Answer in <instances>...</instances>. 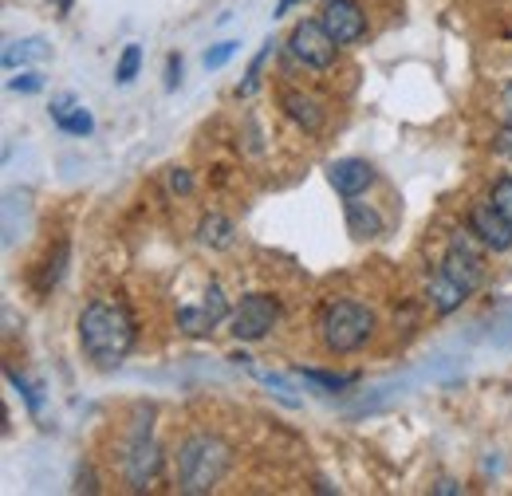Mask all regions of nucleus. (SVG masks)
Instances as JSON below:
<instances>
[{"mask_svg": "<svg viewBox=\"0 0 512 496\" xmlns=\"http://www.w3.org/2000/svg\"><path fill=\"white\" fill-rule=\"evenodd\" d=\"M138 339V323L127 304L95 300L79 315V343L95 367H119Z\"/></svg>", "mask_w": 512, "mask_h": 496, "instance_id": "f257e3e1", "label": "nucleus"}, {"mask_svg": "<svg viewBox=\"0 0 512 496\" xmlns=\"http://www.w3.org/2000/svg\"><path fill=\"white\" fill-rule=\"evenodd\" d=\"M481 276H485V256H481V248H473V241H469L465 233H453L446 256H442V264H438V272L430 276V288H426L434 311H438V315L457 311L473 292H477Z\"/></svg>", "mask_w": 512, "mask_h": 496, "instance_id": "f03ea898", "label": "nucleus"}, {"mask_svg": "<svg viewBox=\"0 0 512 496\" xmlns=\"http://www.w3.org/2000/svg\"><path fill=\"white\" fill-rule=\"evenodd\" d=\"M229 465H233V449L217 434H193L178 445V485H182V493H213L221 485V477L229 473Z\"/></svg>", "mask_w": 512, "mask_h": 496, "instance_id": "7ed1b4c3", "label": "nucleus"}, {"mask_svg": "<svg viewBox=\"0 0 512 496\" xmlns=\"http://www.w3.org/2000/svg\"><path fill=\"white\" fill-rule=\"evenodd\" d=\"M375 335V311L355 300H335L320 315V339L331 355H351Z\"/></svg>", "mask_w": 512, "mask_h": 496, "instance_id": "20e7f679", "label": "nucleus"}, {"mask_svg": "<svg viewBox=\"0 0 512 496\" xmlns=\"http://www.w3.org/2000/svg\"><path fill=\"white\" fill-rule=\"evenodd\" d=\"M150 418H154V410H138L134 430H130V441H127V453H123L127 485L138 489V493H142V489L158 477V469H162V445L150 437Z\"/></svg>", "mask_w": 512, "mask_h": 496, "instance_id": "39448f33", "label": "nucleus"}, {"mask_svg": "<svg viewBox=\"0 0 512 496\" xmlns=\"http://www.w3.org/2000/svg\"><path fill=\"white\" fill-rule=\"evenodd\" d=\"M276 323H280V304H276V296L253 292V296L241 300V308L233 311V327H229V331H233L241 343H260V339L272 335Z\"/></svg>", "mask_w": 512, "mask_h": 496, "instance_id": "423d86ee", "label": "nucleus"}, {"mask_svg": "<svg viewBox=\"0 0 512 496\" xmlns=\"http://www.w3.org/2000/svg\"><path fill=\"white\" fill-rule=\"evenodd\" d=\"M288 52L304 67H316V71H327L335 56H339V44L331 40V32L323 28V20H300L288 36Z\"/></svg>", "mask_w": 512, "mask_h": 496, "instance_id": "0eeeda50", "label": "nucleus"}, {"mask_svg": "<svg viewBox=\"0 0 512 496\" xmlns=\"http://www.w3.org/2000/svg\"><path fill=\"white\" fill-rule=\"evenodd\" d=\"M320 20L339 48L359 44V40L367 36V12H363V4H359V0H327Z\"/></svg>", "mask_w": 512, "mask_h": 496, "instance_id": "6e6552de", "label": "nucleus"}, {"mask_svg": "<svg viewBox=\"0 0 512 496\" xmlns=\"http://www.w3.org/2000/svg\"><path fill=\"white\" fill-rule=\"evenodd\" d=\"M225 315H229L225 292H221L217 284H209V288H205V300H201L197 308H178V327H182L186 335H209Z\"/></svg>", "mask_w": 512, "mask_h": 496, "instance_id": "1a4fd4ad", "label": "nucleus"}, {"mask_svg": "<svg viewBox=\"0 0 512 496\" xmlns=\"http://www.w3.org/2000/svg\"><path fill=\"white\" fill-rule=\"evenodd\" d=\"M469 233L485 248H493V252H509L512 248V225L489 205V201L469 213Z\"/></svg>", "mask_w": 512, "mask_h": 496, "instance_id": "9d476101", "label": "nucleus"}, {"mask_svg": "<svg viewBox=\"0 0 512 496\" xmlns=\"http://www.w3.org/2000/svg\"><path fill=\"white\" fill-rule=\"evenodd\" d=\"M327 182L339 197H359L363 189L375 182V166L363 158H339L327 166Z\"/></svg>", "mask_w": 512, "mask_h": 496, "instance_id": "9b49d317", "label": "nucleus"}, {"mask_svg": "<svg viewBox=\"0 0 512 496\" xmlns=\"http://www.w3.org/2000/svg\"><path fill=\"white\" fill-rule=\"evenodd\" d=\"M280 107H284V115H288L292 123L304 126L308 134H316L323 126L320 99H312V95H304V91H284V95H280Z\"/></svg>", "mask_w": 512, "mask_h": 496, "instance_id": "f8f14e48", "label": "nucleus"}, {"mask_svg": "<svg viewBox=\"0 0 512 496\" xmlns=\"http://www.w3.org/2000/svg\"><path fill=\"white\" fill-rule=\"evenodd\" d=\"M347 229H351L359 241H375V237L383 233V217H379V209H371V205L347 197Z\"/></svg>", "mask_w": 512, "mask_h": 496, "instance_id": "ddd939ff", "label": "nucleus"}, {"mask_svg": "<svg viewBox=\"0 0 512 496\" xmlns=\"http://www.w3.org/2000/svg\"><path fill=\"white\" fill-rule=\"evenodd\" d=\"M197 237H201V245L225 252V248L237 245V225L229 217H221V213H205L201 225H197Z\"/></svg>", "mask_w": 512, "mask_h": 496, "instance_id": "4468645a", "label": "nucleus"}, {"mask_svg": "<svg viewBox=\"0 0 512 496\" xmlns=\"http://www.w3.org/2000/svg\"><path fill=\"white\" fill-rule=\"evenodd\" d=\"M52 56V48L40 40V36H32V40H12L8 48H4V67L12 71V67H20V63H40Z\"/></svg>", "mask_w": 512, "mask_h": 496, "instance_id": "2eb2a0df", "label": "nucleus"}, {"mask_svg": "<svg viewBox=\"0 0 512 496\" xmlns=\"http://www.w3.org/2000/svg\"><path fill=\"white\" fill-rule=\"evenodd\" d=\"M296 374H300L304 382H312L316 390H323V394H339V390H347V386H355V382H359V374L316 371V367H296Z\"/></svg>", "mask_w": 512, "mask_h": 496, "instance_id": "dca6fc26", "label": "nucleus"}, {"mask_svg": "<svg viewBox=\"0 0 512 496\" xmlns=\"http://www.w3.org/2000/svg\"><path fill=\"white\" fill-rule=\"evenodd\" d=\"M272 52H276V40H268L260 52H256V60L249 63V75H245V83L237 87V95L241 99H249V95H256V87H260V75H264V63L272 60Z\"/></svg>", "mask_w": 512, "mask_h": 496, "instance_id": "f3484780", "label": "nucleus"}, {"mask_svg": "<svg viewBox=\"0 0 512 496\" xmlns=\"http://www.w3.org/2000/svg\"><path fill=\"white\" fill-rule=\"evenodd\" d=\"M64 260H67V245H60L56 256L44 260V268H40V276H36V292H52V288H56V280L64 276Z\"/></svg>", "mask_w": 512, "mask_h": 496, "instance_id": "a211bd4d", "label": "nucleus"}, {"mask_svg": "<svg viewBox=\"0 0 512 496\" xmlns=\"http://www.w3.org/2000/svg\"><path fill=\"white\" fill-rule=\"evenodd\" d=\"M138 67H142V48H138V44H127L123 56H119V67H115V79H119V83H130V79L138 75Z\"/></svg>", "mask_w": 512, "mask_h": 496, "instance_id": "6ab92c4d", "label": "nucleus"}, {"mask_svg": "<svg viewBox=\"0 0 512 496\" xmlns=\"http://www.w3.org/2000/svg\"><path fill=\"white\" fill-rule=\"evenodd\" d=\"M489 205L512 225V178H497V186L489 193Z\"/></svg>", "mask_w": 512, "mask_h": 496, "instance_id": "aec40b11", "label": "nucleus"}, {"mask_svg": "<svg viewBox=\"0 0 512 496\" xmlns=\"http://www.w3.org/2000/svg\"><path fill=\"white\" fill-rule=\"evenodd\" d=\"M56 126H60V130H67V134H79V138H83V134H91V130H95V119H91L83 107H75V111H71V115H64Z\"/></svg>", "mask_w": 512, "mask_h": 496, "instance_id": "412c9836", "label": "nucleus"}, {"mask_svg": "<svg viewBox=\"0 0 512 496\" xmlns=\"http://www.w3.org/2000/svg\"><path fill=\"white\" fill-rule=\"evenodd\" d=\"M237 52H241V40H225V44H217V48L205 52V67H225Z\"/></svg>", "mask_w": 512, "mask_h": 496, "instance_id": "4be33fe9", "label": "nucleus"}, {"mask_svg": "<svg viewBox=\"0 0 512 496\" xmlns=\"http://www.w3.org/2000/svg\"><path fill=\"white\" fill-rule=\"evenodd\" d=\"M8 382H12V386H16L20 394H24V402H28V410H32V414H40V394H36V390H32V386H28V382H24V378H20V374H16V371H8Z\"/></svg>", "mask_w": 512, "mask_h": 496, "instance_id": "5701e85b", "label": "nucleus"}, {"mask_svg": "<svg viewBox=\"0 0 512 496\" xmlns=\"http://www.w3.org/2000/svg\"><path fill=\"white\" fill-rule=\"evenodd\" d=\"M8 87H12V91H20V95H32V91H40V87H44V75H36V71H28V75H20V79H12Z\"/></svg>", "mask_w": 512, "mask_h": 496, "instance_id": "b1692460", "label": "nucleus"}, {"mask_svg": "<svg viewBox=\"0 0 512 496\" xmlns=\"http://www.w3.org/2000/svg\"><path fill=\"white\" fill-rule=\"evenodd\" d=\"M178 83H182V60L170 56V60H166V91H174Z\"/></svg>", "mask_w": 512, "mask_h": 496, "instance_id": "393cba45", "label": "nucleus"}, {"mask_svg": "<svg viewBox=\"0 0 512 496\" xmlns=\"http://www.w3.org/2000/svg\"><path fill=\"white\" fill-rule=\"evenodd\" d=\"M170 189H174V193H190L193 189L190 174H186V170H170Z\"/></svg>", "mask_w": 512, "mask_h": 496, "instance_id": "a878e982", "label": "nucleus"}, {"mask_svg": "<svg viewBox=\"0 0 512 496\" xmlns=\"http://www.w3.org/2000/svg\"><path fill=\"white\" fill-rule=\"evenodd\" d=\"M497 150L512 162V123L501 126V134H497Z\"/></svg>", "mask_w": 512, "mask_h": 496, "instance_id": "bb28decb", "label": "nucleus"}, {"mask_svg": "<svg viewBox=\"0 0 512 496\" xmlns=\"http://www.w3.org/2000/svg\"><path fill=\"white\" fill-rule=\"evenodd\" d=\"M434 493H438V496H457V493H461V485H457V481H449V477H442V481L434 485Z\"/></svg>", "mask_w": 512, "mask_h": 496, "instance_id": "cd10ccee", "label": "nucleus"}, {"mask_svg": "<svg viewBox=\"0 0 512 496\" xmlns=\"http://www.w3.org/2000/svg\"><path fill=\"white\" fill-rule=\"evenodd\" d=\"M501 115H505V123H512V83L501 91Z\"/></svg>", "mask_w": 512, "mask_h": 496, "instance_id": "c85d7f7f", "label": "nucleus"}, {"mask_svg": "<svg viewBox=\"0 0 512 496\" xmlns=\"http://www.w3.org/2000/svg\"><path fill=\"white\" fill-rule=\"evenodd\" d=\"M292 4H300V0H280V4H276V16H284V12L292 8Z\"/></svg>", "mask_w": 512, "mask_h": 496, "instance_id": "c756f323", "label": "nucleus"}]
</instances>
